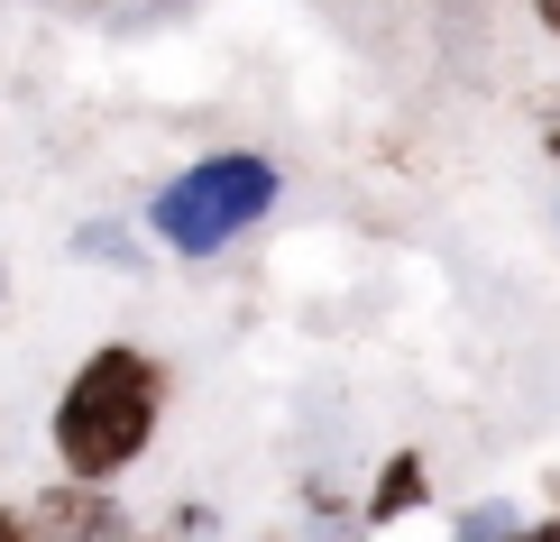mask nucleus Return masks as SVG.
Wrapping results in <instances>:
<instances>
[{
  "label": "nucleus",
  "instance_id": "f257e3e1",
  "mask_svg": "<svg viewBox=\"0 0 560 542\" xmlns=\"http://www.w3.org/2000/svg\"><path fill=\"white\" fill-rule=\"evenodd\" d=\"M166 395H175V368H166V359H148V349H129V341H102V349L74 368V387L56 395V423H46V433H56L65 478L110 487V478H120V469L156 441Z\"/></svg>",
  "mask_w": 560,
  "mask_h": 542
},
{
  "label": "nucleus",
  "instance_id": "f03ea898",
  "mask_svg": "<svg viewBox=\"0 0 560 542\" xmlns=\"http://www.w3.org/2000/svg\"><path fill=\"white\" fill-rule=\"evenodd\" d=\"M276 203V166L267 157H202L194 175H175V194H156V240L175 257H212L230 230H248Z\"/></svg>",
  "mask_w": 560,
  "mask_h": 542
},
{
  "label": "nucleus",
  "instance_id": "7ed1b4c3",
  "mask_svg": "<svg viewBox=\"0 0 560 542\" xmlns=\"http://www.w3.org/2000/svg\"><path fill=\"white\" fill-rule=\"evenodd\" d=\"M28 524H37V542H110V533H120V497L65 478V487H37Z\"/></svg>",
  "mask_w": 560,
  "mask_h": 542
},
{
  "label": "nucleus",
  "instance_id": "20e7f679",
  "mask_svg": "<svg viewBox=\"0 0 560 542\" xmlns=\"http://www.w3.org/2000/svg\"><path fill=\"white\" fill-rule=\"evenodd\" d=\"M423 497H432V469H423V451H395V460L377 469V487H368L359 524H405V515H423Z\"/></svg>",
  "mask_w": 560,
  "mask_h": 542
},
{
  "label": "nucleus",
  "instance_id": "39448f33",
  "mask_svg": "<svg viewBox=\"0 0 560 542\" xmlns=\"http://www.w3.org/2000/svg\"><path fill=\"white\" fill-rule=\"evenodd\" d=\"M0 542H37V524H28V506H0Z\"/></svg>",
  "mask_w": 560,
  "mask_h": 542
},
{
  "label": "nucleus",
  "instance_id": "423d86ee",
  "mask_svg": "<svg viewBox=\"0 0 560 542\" xmlns=\"http://www.w3.org/2000/svg\"><path fill=\"white\" fill-rule=\"evenodd\" d=\"M505 542H560V515H542V524H515Z\"/></svg>",
  "mask_w": 560,
  "mask_h": 542
},
{
  "label": "nucleus",
  "instance_id": "0eeeda50",
  "mask_svg": "<svg viewBox=\"0 0 560 542\" xmlns=\"http://www.w3.org/2000/svg\"><path fill=\"white\" fill-rule=\"evenodd\" d=\"M542 28H551V37H560V0H542Z\"/></svg>",
  "mask_w": 560,
  "mask_h": 542
},
{
  "label": "nucleus",
  "instance_id": "6e6552de",
  "mask_svg": "<svg viewBox=\"0 0 560 542\" xmlns=\"http://www.w3.org/2000/svg\"><path fill=\"white\" fill-rule=\"evenodd\" d=\"M110 542H156V533H110Z\"/></svg>",
  "mask_w": 560,
  "mask_h": 542
},
{
  "label": "nucleus",
  "instance_id": "1a4fd4ad",
  "mask_svg": "<svg viewBox=\"0 0 560 542\" xmlns=\"http://www.w3.org/2000/svg\"><path fill=\"white\" fill-rule=\"evenodd\" d=\"M551 148H560V129H551Z\"/></svg>",
  "mask_w": 560,
  "mask_h": 542
},
{
  "label": "nucleus",
  "instance_id": "9d476101",
  "mask_svg": "<svg viewBox=\"0 0 560 542\" xmlns=\"http://www.w3.org/2000/svg\"><path fill=\"white\" fill-rule=\"evenodd\" d=\"M0 286H10V276H0Z\"/></svg>",
  "mask_w": 560,
  "mask_h": 542
}]
</instances>
